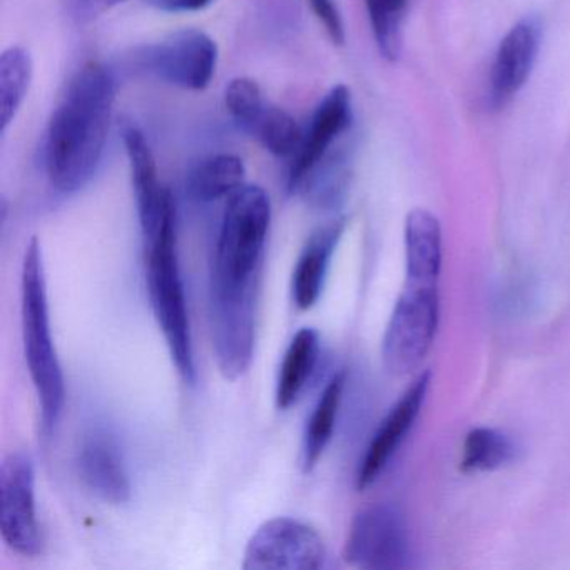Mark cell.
<instances>
[{
    "label": "cell",
    "mask_w": 570,
    "mask_h": 570,
    "mask_svg": "<svg viewBox=\"0 0 570 570\" xmlns=\"http://www.w3.org/2000/svg\"><path fill=\"white\" fill-rule=\"evenodd\" d=\"M540 29L533 19H523L513 26L497 49L490 72V105L503 108L525 86L537 52H539Z\"/></svg>",
    "instance_id": "obj_14"
},
{
    "label": "cell",
    "mask_w": 570,
    "mask_h": 570,
    "mask_svg": "<svg viewBox=\"0 0 570 570\" xmlns=\"http://www.w3.org/2000/svg\"><path fill=\"white\" fill-rule=\"evenodd\" d=\"M346 373L340 372L326 383L325 390L320 395L308 422L302 443L303 472L309 473L325 453L326 446L332 442L338 420L340 405H342L343 390H345Z\"/></svg>",
    "instance_id": "obj_18"
},
{
    "label": "cell",
    "mask_w": 570,
    "mask_h": 570,
    "mask_svg": "<svg viewBox=\"0 0 570 570\" xmlns=\"http://www.w3.org/2000/svg\"><path fill=\"white\" fill-rule=\"evenodd\" d=\"M245 163L238 156H212L191 169L186 179V193L196 203L218 202L245 186Z\"/></svg>",
    "instance_id": "obj_19"
},
{
    "label": "cell",
    "mask_w": 570,
    "mask_h": 570,
    "mask_svg": "<svg viewBox=\"0 0 570 570\" xmlns=\"http://www.w3.org/2000/svg\"><path fill=\"white\" fill-rule=\"evenodd\" d=\"M122 2L126 0H69V9L79 22H89Z\"/></svg>",
    "instance_id": "obj_26"
},
{
    "label": "cell",
    "mask_w": 570,
    "mask_h": 570,
    "mask_svg": "<svg viewBox=\"0 0 570 570\" xmlns=\"http://www.w3.org/2000/svg\"><path fill=\"white\" fill-rule=\"evenodd\" d=\"M151 8L169 14H185V12H198L209 8L215 0H146Z\"/></svg>",
    "instance_id": "obj_27"
},
{
    "label": "cell",
    "mask_w": 570,
    "mask_h": 570,
    "mask_svg": "<svg viewBox=\"0 0 570 570\" xmlns=\"http://www.w3.org/2000/svg\"><path fill=\"white\" fill-rule=\"evenodd\" d=\"M320 355V335L315 328H302L286 348L276 382V405L286 410L308 385Z\"/></svg>",
    "instance_id": "obj_17"
},
{
    "label": "cell",
    "mask_w": 570,
    "mask_h": 570,
    "mask_svg": "<svg viewBox=\"0 0 570 570\" xmlns=\"http://www.w3.org/2000/svg\"><path fill=\"white\" fill-rule=\"evenodd\" d=\"M430 380H432V373H420L415 382L405 390L399 402L386 413L385 419L376 429L372 442L366 446L362 462H360L358 472H356V489H368L382 475L383 470L386 469L390 460L405 440L406 433L412 430L413 423L425 403Z\"/></svg>",
    "instance_id": "obj_11"
},
{
    "label": "cell",
    "mask_w": 570,
    "mask_h": 570,
    "mask_svg": "<svg viewBox=\"0 0 570 570\" xmlns=\"http://www.w3.org/2000/svg\"><path fill=\"white\" fill-rule=\"evenodd\" d=\"M406 279L439 282L442 268V229L425 209L410 213L405 223Z\"/></svg>",
    "instance_id": "obj_16"
},
{
    "label": "cell",
    "mask_w": 570,
    "mask_h": 570,
    "mask_svg": "<svg viewBox=\"0 0 570 570\" xmlns=\"http://www.w3.org/2000/svg\"><path fill=\"white\" fill-rule=\"evenodd\" d=\"M31 55L24 48H9L0 56V131L4 135L24 105L32 82Z\"/></svg>",
    "instance_id": "obj_20"
},
{
    "label": "cell",
    "mask_w": 570,
    "mask_h": 570,
    "mask_svg": "<svg viewBox=\"0 0 570 570\" xmlns=\"http://www.w3.org/2000/svg\"><path fill=\"white\" fill-rule=\"evenodd\" d=\"M343 559L356 569H406L410 540L403 513L389 503L360 510L350 525Z\"/></svg>",
    "instance_id": "obj_6"
},
{
    "label": "cell",
    "mask_w": 570,
    "mask_h": 570,
    "mask_svg": "<svg viewBox=\"0 0 570 570\" xmlns=\"http://www.w3.org/2000/svg\"><path fill=\"white\" fill-rule=\"evenodd\" d=\"M439 318L436 283L406 279L383 336L382 358L390 373L406 375L419 368L432 348Z\"/></svg>",
    "instance_id": "obj_5"
},
{
    "label": "cell",
    "mask_w": 570,
    "mask_h": 570,
    "mask_svg": "<svg viewBox=\"0 0 570 570\" xmlns=\"http://www.w3.org/2000/svg\"><path fill=\"white\" fill-rule=\"evenodd\" d=\"M269 225L272 203L265 189L245 185L229 196L209 276L213 350L226 380H238L253 362Z\"/></svg>",
    "instance_id": "obj_1"
},
{
    "label": "cell",
    "mask_w": 570,
    "mask_h": 570,
    "mask_svg": "<svg viewBox=\"0 0 570 570\" xmlns=\"http://www.w3.org/2000/svg\"><path fill=\"white\" fill-rule=\"evenodd\" d=\"M326 547L315 527L292 517L266 520L246 543L243 569L318 570Z\"/></svg>",
    "instance_id": "obj_8"
},
{
    "label": "cell",
    "mask_w": 570,
    "mask_h": 570,
    "mask_svg": "<svg viewBox=\"0 0 570 570\" xmlns=\"http://www.w3.org/2000/svg\"><path fill=\"white\" fill-rule=\"evenodd\" d=\"M249 132L259 139L266 151L278 158H288V156L293 158L298 153L305 136L295 118L283 109L268 105L263 109Z\"/></svg>",
    "instance_id": "obj_22"
},
{
    "label": "cell",
    "mask_w": 570,
    "mask_h": 570,
    "mask_svg": "<svg viewBox=\"0 0 570 570\" xmlns=\"http://www.w3.org/2000/svg\"><path fill=\"white\" fill-rule=\"evenodd\" d=\"M225 105L236 125L249 131L266 108L262 89L253 79L238 78L229 82L225 92Z\"/></svg>",
    "instance_id": "obj_24"
},
{
    "label": "cell",
    "mask_w": 570,
    "mask_h": 570,
    "mask_svg": "<svg viewBox=\"0 0 570 570\" xmlns=\"http://www.w3.org/2000/svg\"><path fill=\"white\" fill-rule=\"evenodd\" d=\"M115 99V79L99 62L82 66L69 81L46 135V173L58 191H79L98 171Z\"/></svg>",
    "instance_id": "obj_2"
},
{
    "label": "cell",
    "mask_w": 570,
    "mask_h": 570,
    "mask_svg": "<svg viewBox=\"0 0 570 570\" xmlns=\"http://www.w3.org/2000/svg\"><path fill=\"white\" fill-rule=\"evenodd\" d=\"M345 228V218L333 219L328 225L316 229L306 242L292 279L293 302L299 309L313 308L322 296L330 262Z\"/></svg>",
    "instance_id": "obj_15"
},
{
    "label": "cell",
    "mask_w": 570,
    "mask_h": 570,
    "mask_svg": "<svg viewBox=\"0 0 570 570\" xmlns=\"http://www.w3.org/2000/svg\"><path fill=\"white\" fill-rule=\"evenodd\" d=\"M318 21L322 22L330 39L335 45L345 42V26H343L342 14L336 8L335 0H308Z\"/></svg>",
    "instance_id": "obj_25"
},
{
    "label": "cell",
    "mask_w": 570,
    "mask_h": 570,
    "mask_svg": "<svg viewBox=\"0 0 570 570\" xmlns=\"http://www.w3.org/2000/svg\"><path fill=\"white\" fill-rule=\"evenodd\" d=\"M78 469L85 485L105 502L122 505L131 499L132 485L119 443L105 430H92L78 450Z\"/></svg>",
    "instance_id": "obj_13"
},
{
    "label": "cell",
    "mask_w": 570,
    "mask_h": 570,
    "mask_svg": "<svg viewBox=\"0 0 570 570\" xmlns=\"http://www.w3.org/2000/svg\"><path fill=\"white\" fill-rule=\"evenodd\" d=\"M515 456V445L510 436L495 429H473L466 435L462 450L463 472H490L509 465Z\"/></svg>",
    "instance_id": "obj_21"
},
{
    "label": "cell",
    "mask_w": 570,
    "mask_h": 570,
    "mask_svg": "<svg viewBox=\"0 0 570 570\" xmlns=\"http://www.w3.org/2000/svg\"><path fill=\"white\" fill-rule=\"evenodd\" d=\"M380 55L396 61L402 51V28L409 0H365Z\"/></svg>",
    "instance_id": "obj_23"
},
{
    "label": "cell",
    "mask_w": 570,
    "mask_h": 570,
    "mask_svg": "<svg viewBox=\"0 0 570 570\" xmlns=\"http://www.w3.org/2000/svg\"><path fill=\"white\" fill-rule=\"evenodd\" d=\"M21 320L26 363L38 393L42 430L51 435L65 412L66 382L52 338L45 256L38 238L29 242L22 262Z\"/></svg>",
    "instance_id": "obj_3"
},
{
    "label": "cell",
    "mask_w": 570,
    "mask_h": 570,
    "mask_svg": "<svg viewBox=\"0 0 570 570\" xmlns=\"http://www.w3.org/2000/svg\"><path fill=\"white\" fill-rule=\"evenodd\" d=\"M353 119L352 92L346 86H335L316 106L308 131L303 136L298 153L293 156L288 175V191H302L306 183L318 171L336 139L348 131Z\"/></svg>",
    "instance_id": "obj_10"
},
{
    "label": "cell",
    "mask_w": 570,
    "mask_h": 570,
    "mask_svg": "<svg viewBox=\"0 0 570 570\" xmlns=\"http://www.w3.org/2000/svg\"><path fill=\"white\" fill-rule=\"evenodd\" d=\"M136 59L142 71L166 85L203 91L216 75L218 46L206 32L183 29L156 45L146 46Z\"/></svg>",
    "instance_id": "obj_7"
},
{
    "label": "cell",
    "mask_w": 570,
    "mask_h": 570,
    "mask_svg": "<svg viewBox=\"0 0 570 570\" xmlns=\"http://www.w3.org/2000/svg\"><path fill=\"white\" fill-rule=\"evenodd\" d=\"M145 243L146 283L153 313L179 376L193 385L196 382L195 346L179 269L176 206L166 215L158 232Z\"/></svg>",
    "instance_id": "obj_4"
},
{
    "label": "cell",
    "mask_w": 570,
    "mask_h": 570,
    "mask_svg": "<svg viewBox=\"0 0 570 570\" xmlns=\"http://www.w3.org/2000/svg\"><path fill=\"white\" fill-rule=\"evenodd\" d=\"M0 533L6 546L21 556L41 552L36 466L29 453H9L0 465Z\"/></svg>",
    "instance_id": "obj_9"
},
{
    "label": "cell",
    "mask_w": 570,
    "mask_h": 570,
    "mask_svg": "<svg viewBox=\"0 0 570 570\" xmlns=\"http://www.w3.org/2000/svg\"><path fill=\"white\" fill-rule=\"evenodd\" d=\"M122 141L131 169L142 238L148 239L158 232L166 215L175 208V199L171 191L163 188L159 183L155 155L146 141L145 132L136 125H126L122 129Z\"/></svg>",
    "instance_id": "obj_12"
}]
</instances>
